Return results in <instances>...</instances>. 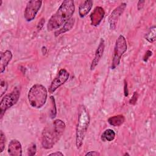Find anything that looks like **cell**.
Segmentation results:
<instances>
[{
    "label": "cell",
    "mask_w": 156,
    "mask_h": 156,
    "mask_svg": "<svg viewBox=\"0 0 156 156\" xmlns=\"http://www.w3.org/2000/svg\"><path fill=\"white\" fill-rule=\"evenodd\" d=\"M74 23H75V19L74 18H71V19H69L68 21H66L63 24V26L62 28H60L58 30H57L55 32V37L58 36L59 35L71 30L72 29V27H73Z\"/></svg>",
    "instance_id": "9a60e30c"
},
{
    "label": "cell",
    "mask_w": 156,
    "mask_h": 156,
    "mask_svg": "<svg viewBox=\"0 0 156 156\" xmlns=\"http://www.w3.org/2000/svg\"><path fill=\"white\" fill-rule=\"evenodd\" d=\"M144 3H145V1H139L138 2V4H137V9H138V10H141V9H143Z\"/></svg>",
    "instance_id": "d4e9b609"
},
{
    "label": "cell",
    "mask_w": 156,
    "mask_h": 156,
    "mask_svg": "<svg viewBox=\"0 0 156 156\" xmlns=\"http://www.w3.org/2000/svg\"><path fill=\"white\" fill-rule=\"evenodd\" d=\"M8 88V84L4 80H2L1 82V87H0V93H1V97L3 96V94L5 93L6 90Z\"/></svg>",
    "instance_id": "7402d4cb"
},
{
    "label": "cell",
    "mask_w": 156,
    "mask_h": 156,
    "mask_svg": "<svg viewBox=\"0 0 156 156\" xmlns=\"http://www.w3.org/2000/svg\"><path fill=\"white\" fill-rule=\"evenodd\" d=\"M5 136L4 134L2 131H1L0 134V152H2L5 148Z\"/></svg>",
    "instance_id": "ffe728a7"
},
{
    "label": "cell",
    "mask_w": 156,
    "mask_h": 156,
    "mask_svg": "<svg viewBox=\"0 0 156 156\" xmlns=\"http://www.w3.org/2000/svg\"><path fill=\"white\" fill-rule=\"evenodd\" d=\"M13 55L10 51L6 50L1 54V62H0V72L2 73L9 62L12 58Z\"/></svg>",
    "instance_id": "4fadbf2b"
},
{
    "label": "cell",
    "mask_w": 156,
    "mask_h": 156,
    "mask_svg": "<svg viewBox=\"0 0 156 156\" xmlns=\"http://www.w3.org/2000/svg\"><path fill=\"white\" fill-rule=\"evenodd\" d=\"M90 118L88 111L83 105H80L79 109L78 121L76 133V146L79 149L82 146L85 136L90 124Z\"/></svg>",
    "instance_id": "3957f363"
},
{
    "label": "cell",
    "mask_w": 156,
    "mask_h": 156,
    "mask_svg": "<svg viewBox=\"0 0 156 156\" xmlns=\"http://www.w3.org/2000/svg\"><path fill=\"white\" fill-rule=\"evenodd\" d=\"M74 10L75 5L74 1H63L55 13L49 18L47 24L48 30L53 31L58 29L71 18Z\"/></svg>",
    "instance_id": "6da1fadb"
},
{
    "label": "cell",
    "mask_w": 156,
    "mask_h": 156,
    "mask_svg": "<svg viewBox=\"0 0 156 156\" xmlns=\"http://www.w3.org/2000/svg\"><path fill=\"white\" fill-rule=\"evenodd\" d=\"M124 96L127 97L128 96V90H127V83L126 80H124Z\"/></svg>",
    "instance_id": "83f0119b"
},
{
    "label": "cell",
    "mask_w": 156,
    "mask_h": 156,
    "mask_svg": "<svg viewBox=\"0 0 156 156\" xmlns=\"http://www.w3.org/2000/svg\"><path fill=\"white\" fill-rule=\"evenodd\" d=\"M49 155H54V156L61 155V156H63V154L62 153V152H60V151H57V152H53V153L49 154Z\"/></svg>",
    "instance_id": "f1b7e54d"
},
{
    "label": "cell",
    "mask_w": 156,
    "mask_h": 156,
    "mask_svg": "<svg viewBox=\"0 0 156 156\" xmlns=\"http://www.w3.org/2000/svg\"><path fill=\"white\" fill-rule=\"evenodd\" d=\"M136 101H137V93L136 92H134L132 98L129 101V103L130 104H134Z\"/></svg>",
    "instance_id": "603a6c76"
},
{
    "label": "cell",
    "mask_w": 156,
    "mask_h": 156,
    "mask_svg": "<svg viewBox=\"0 0 156 156\" xmlns=\"http://www.w3.org/2000/svg\"><path fill=\"white\" fill-rule=\"evenodd\" d=\"M105 49V41L103 38H101L99 44L97 48V49L95 52V55L93 60L91 62L90 65V69L93 70L96 66L98 65L99 62L101 59Z\"/></svg>",
    "instance_id": "30bf717a"
},
{
    "label": "cell",
    "mask_w": 156,
    "mask_h": 156,
    "mask_svg": "<svg viewBox=\"0 0 156 156\" xmlns=\"http://www.w3.org/2000/svg\"><path fill=\"white\" fill-rule=\"evenodd\" d=\"M124 155H129V154L128 153H126V154H125Z\"/></svg>",
    "instance_id": "f546056e"
},
{
    "label": "cell",
    "mask_w": 156,
    "mask_h": 156,
    "mask_svg": "<svg viewBox=\"0 0 156 156\" xmlns=\"http://www.w3.org/2000/svg\"><path fill=\"white\" fill-rule=\"evenodd\" d=\"M85 155H93V156H98V155H100V154L98 152V151H90L88 152H87Z\"/></svg>",
    "instance_id": "cb8c5ba5"
},
{
    "label": "cell",
    "mask_w": 156,
    "mask_h": 156,
    "mask_svg": "<svg viewBox=\"0 0 156 156\" xmlns=\"http://www.w3.org/2000/svg\"><path fill=\"white\" fill-rule=\"evenodd\" d=\"M51 101V113L50 115L51 118H55L57 115V109H56V106H55V99L53 96H51L50 98Z\"/></svg>",
    "instance_id": "d6986e66"
},
{
    "label": "cell",
    "mask_w": 156,
    "mask_h": 156,
    "mask_svg": "<svg viewBox=\"0 0 156 156\" xmlns=\"http://www.w3.org/2000/svg\"><path fill=\"white\" fill-rule=\"evenodd\" d=\"M93 1L87 0L83 1L79 7V14L80 18L85 17L91 10L93 6Z\"/></svg>",
    "instance_id": "5bb4252c"
},
{
    "label": "cell",
    "mask_w": 156,
    "mask_h": 156,
    "mask_svg": "<svg viewBox=\"0 0 156 156\" xmlns=\"http://www.w3.org/2000/svg\"><path fill=\"white\" fill-rule=\"evenodd\" d=\"M27 98L31 107L35 108H40L45 104L47 101V90L41 84H35L30 88Z\"/></svg>",
    "instance_id": "277c9868"
},
{
    "label": "cell",
    "mask_w": 156,
    "mask_h": 156,
    "mask_svg": "<svg viewBox=\"0 0 156 156\" xmlns=\"http://www.w3.org/2000/svg\"><path fill=\"white\" fill-rule=\"evenodd\" d=\"M152 55V52L151 51H147L146 52V54L144 57V62H146L147 60V59L149 58V57Z\"/></svg>",
    "instance_id": "4316f807"
},
{
    "label": "cell",
    "mask_w": 156,
    "mask_h": 156,
    "mask_svg": "<svg viewBox=\"0 0 156 156\" xmlns=\"http://www.w3.org/2000/svg\"><path fill=\"white\" fill-rule=\"evenodd\" d=\"M145 38L149 43H152L155 40V27L153 26L151 27L149 32L146 34L145 36Z\"/></svg>",
    "instance_id": "ac0fdd59"
},
{
    "label": "cell",
    "mask_w": 156,
    "mask_h": 156,
    "mask_svg": "<svg viewBox=\"0 0 156 156\" xmlns=\"http://www.w3.org/2000/svg\"><path fill=\"white\" fill-rule=\"evenodd\" d=\"M20 96V88L15 87L11 93L5 94L1 99L0 103V115L2 117L5 112L18 101Z\"/></svg>",
    "instance_id": "8992f818"
},
{
    "label": "cell",
    "mask_w": 156,
    "mask_h": 156,
    "mask_svg": "<svg viewBox=\"0 0 156 156\" xmlns=\"http://www.w3.org/2000/svg\"><path fill=\"white\" fill-rule=\"evenodd\" d=\"M42 1L40 0H32L27 2L24 12V17L27 21L34 20L40 10Z\"/></svg>",
    "instance_id": "52a82bcc"
},
{
    "label": "cell",
    "mask_w": 156,
    "mask_h": 156,
    "mask_svg": "<svg viewBox=\"0 0 156 156\" xmlns=\"http://www.w3.org/2000/svg\"><path fill=\"white\" fill-rule=\"evenodd\" d=\"M126 7V4L125 2H122L112 12L108 18V23L110 24V29L113 30L116 28L118 19L124 11Z\"/></svg>",
    "instance_id": "9c48e42d"
},
{
    "label": "cell",
    "mask_w": 156,
    "mask_h": 156,
    "mask_svg": "<svg viewBox=\"0 0 156 156\" xmlns=\"http://www.w3.org/2000/svg\"><path fill=\"white\" fill-rule=\"evenodd\" d=\"M66 128L65 122L61 119H55L46 126L41 134V145L46 149H51L60 140Z\"/></svg>",
    "instance_id": "7a4b0ae2"
},
{
    "label": "cell",
    "mask_w": 156,
    "mask_h": 156,
    "mask_svg": "<svg viewBox=\"0 0 156 156\" xmlns=\"http://www.w3.org/2000/svg\"><path fill=\"white\" fill-rule=\"evenodd\" d=\"M2 1L1 0H0V5H1V4H2Z\"/></svg>",
    "instance_id": "4dcf8cb0"
},
{
    "label": "cell",
    "mask_w": 156,
    "mask_h": 156,
    "mask_svg": "<svg viewBox=\"0 0 156 156\" xmlns=\"http://www.w3.org/2000/svg\"><path fill=\"white\" fill-rule=\"evenodd\" d=\"M44 18H41V20H40V21H39V23H38V26H37V29H38V30H40V29H41L42 28V27H43V24H44Z\"/></svg>",
    "instance_id": "484cf974"
},
{
    "label": "cell",
    "mask_w": 156,
    "mask_h": 156,
    "mask_svg": "<svg viewBox=\"0 0 156 156\" xmlns=\"http://www.w3.org/2000/svg\"><path fill=\"white\" fill-rule=\"evenodd\" d=\"M69 74L65 69H61L56 77L52 81L49 91L53 93L58 88L64 84L69 79Z\"/></svg>",
    "instance_id": "ba28073f"
},
{
    "label": "cell",
    "mask_w": 156,
    "mask_h": 156,
    "mask_svg": "<svg viewBox=\"0 0 156 156\" xmlns=\"http://www.w3.org/2000/svg\"><path fill=\"white\" fill-rule=\"evenodd\" d=\"M104 15L105 12L103 8L99 6L96 7L93 10V12L90 15V20L91 25L94 26H98L102 21V19L104 18Z\"/></svg>",
    "instance_id": "8fae6325"
},
{
    "label": "cell",
    "mask_w": 156,
    "mask_h": 156,
    "mask_svg": "<svg viewBox=\"0 0 156 156\" xmlns=\"http://www.w3.org/2000/svg\"><path fill=\"white\" fill-rule=\"evenodd\" d=\"M8 154L11 156H21L22 146L21 143L16 139L12 140L8 146Z\"/></svg>",
    "instance_id": "7c38bea8"
},
{
    "label": "cell",
    "mask_w": 156,
    "mask_h": 156,
    "mask_svg": "<svg viewBox=\"0 0 156 156\" xmlns=\"http://www.w3.org/2000/svg\"><path fill=\"white\" fill-rule=\"evenodd\" d=\"M116 136V133L113 130L106 129L101 135V140L103 141H112Z\"/></svg>",
    "instance_id": "e0dca14e"
},
{
    "label": "cell",
    "mask_w": 156,
    "mask_h": 156,
    "mask_svg": "<svg viewBox=\"0 0 156 156\" xmlns=\"http://www.w3.org/2000/svg\"><path fill=\"white\" fill-rule=\"evenodd\" d=\"M37 152V146L36 144L34 143H32L30 145L27 149V155L29 156H33L35 155Z\"/></svg>",
    "instance_id": "44dd1931"
},
{
    "label": "cell",
    "mask_w": 156,
    "mask_h": 156,
    "mask_svg": "<svg viewBox=\"0 0 156 156\" xmlns=\"http://www.w3.org/2000/svg\"><path fill=\"white\" fill-rule=\"evenodd\" d=\"M125 121V117L122 115H115L110 117L108 119V122L113 126L118 127L122 125Z\"/></svg>",
    "instance_id": "2e32d148"
},
{
    "label": "cell",
    "mask_w": 156,
    "mask_h": 156,
    "mask_svg": "<svg viewBox=\"0 0 156 156\" xmlns=\"http://www.w3.org/2000/svg\"><path fill=\"white\" fill-rule=\"evenodd\" d=\"M127 44L126 39L123 35H120L116 40L115 44L111 66L112 69H115L119 65L122 55L127 51Z\"/></svg>",
    "instance_id": "5b68a950"
}]
</instances>
